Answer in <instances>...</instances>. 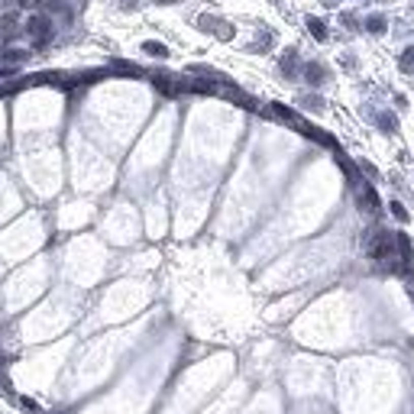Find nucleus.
<instances>
[{"label":"nucleus","instance_id":"obj_1","mask_svg":"<svg viewBox=\"0 0 414 414\" xmlns=\"http://www.w3.org/2000/svg\"><path fill=\"white\" fill-rule=\"evenodd\" d=\"M26 33L36 39V46H46L52 39V16L49 13H33L29 23H26Z\"/></svg>","mask_w":414,"mask_h":414},{"label":"nucleus","instance_id":"obj_2","mask_svg":"<svg viewBox=\"0 0 414 414\" xmlns=\"http://www.w3.org/2000/svg\"><path fill=\"white\" fill-rule=\"evenodd\" d=\"M198 29H201V33H214L217 39H233V33H236L227 20L210 16V13H201V16H198Z\"/></svg>","mask_w":414,"mask_h":414},{"label":"nucleus","instance_id":"obj_3","mask_svg":"<svg viewBox=\"0 0 414 414\" xmlns=\"http://www.w3.org/2000/svg\"><path fill=\"white\" fill-rule=\"evenodd\" d=\"M278 68H281V75H285L288 81L301 75V58H298V49H285V52H281V58H278Z\"/></svg>","mask_w":414,"mask_h":414},{"label":"nucleus","instance_id":"obj_4","mask_svg":"<svg viewBox=\"0 0 414 414\" xmlns=\"http://www.w3.org/2000/svg\"><path fill=\"white\" fill-rule=\"evenodd\" d=\"M301 78H304L311 87H321L324 81H327V68H324L321 61H307V65L301 68Z\"/></svg>","mask_w":414,"mask_h":414},{"label":"nucleus","instance_id":"obj_5","mask_svg":"<svg viewBox=\"0 0 414 414\" xmlns=\"http://www.w3.org/2000/svg\"><path fill=\"white\" fill-rule=\"evenodd\" d=\"M363 29L372 33V36H382V33L389 29V20H385L382 13H372V16H366V20H363Z\"/></svg>","mask_w":414,"mask_h":414},{"label":"nucleus","instance_id":"obj_6","mask_svg":"<svg viewBox=\"0 0 414 414\" xmlns=\"http://www.w3.org/2000/svg\"><path fill=\"white\" fill-rule=\"evenodd\" d=\"M359 204H363V210H378V195H375V188L372 184H363V191H359Z\"/></svg>","mask_w":414,"mask_h":414},{"label":"nucleus","instance_id":"obj_7","mask_svg":"<svg viewBox=\"0 0 414 414\" xmlns=\"http://www.w3.org/2000/svg\"><path fill=\"white\" fill-rule=\"evenodd\" d=\"M304 23H307V33H311L317 42H327V23H324V20H317V16H307Z\"/></svg>","mask_w":414,"mask_h":414},{"label":"nucleus","instance_id":"obj_8","mask_svg":"<svg viewBox=\"0 0 414 414\" xmlns=\"http://www.w3.org/2000/svg\"><path fill=\"white\" fill-rule=\"evenodd\" d=\"M143 52H146V55H152V58H169V46L158 42V39H146L143 42Z\"/></svg>","mask_w":414,"mask_h":414},{"label":"nucleus","instance_id":"obj_9","mask_svg":"<svg viewBox=\"0 0 414 414\" xmlns=\"http://www.w3.org/2000/svg\"><path fill=\"white\" fill-rule=\"evenodd\" d=\"M26 58H29V52H23V49H7V52H4V61H7V65H23Z\"/></svg>","mask_w":414,"mask_h":414},{"label":"nucleus","instance_id":"obj_10","mask_svg":"<svg viewBox=\"0 0 414 414\" xmlns=\"http://www.w3.org/2000/svg\"><path fill=\"white\" fill-rule=\"evenodd\" d=\"M389 210H392V217L398 220V224H408V210H404V204H401L398 198H392V201H389Z\"/></svg>","mask_w":414,"mask_h":414},{"label":"nucleus","instance_id":"obj_11","mask_svg":"<svg viewBox=\"0 0 414 414\" xmlns=\"http://www.w3.org/2000/svg\"><path fill=\"white\" fill-rule=\"evenodd\" d=\"M378 130H382V133H395V130H398V123H395V113H378Z\"/></svg>","mask_w":414,"mask_h":414},{"label":"nucleus","instance_id":"obj_12","mask_svg":"<svg viewBox=\"0 0 414 414\" xmlns=\"http://www.w3.org/2000/svg\"><path fill=\"white\" fill-rule=\"evenodd\" d=\"M398 65H401V72H408V75H414V46H408V49L401 52Z\"/></svg>","mask_w":414,"mask_h":414},{"label":"nucleus","instance_id":"obj_13","mask_svg":"<svg viewBox=\"0 0 414 414\" xmlns=\"http://www.w3.org/2000/svg\"><path fill=\"white\" fill-rule=\"evenodd\" d=\"M301 107L321 113V110H324V98H321V94H307V98H301Z\"/></svg>","mask_w":414,"mask_h":414},{"label":"nucleus","instance_id":"obj_14","mask_svg":"<svg viewBox=\"0 0 414 414\" xmlns=\"http://www.w3.org/2000/svg\"><path fill=\"white\" fill-rule=\"evenodd\" d=\"M20 404H23V411H29V414H39V404L33 401V398H26V395L20 398Z\"/></svg>","mask_w":414,"mask_h":414},{"label":"nucleus","instance_id":"obj_15","mask_svg":"<svg viewBox=\"0 0 414 414\" xmlns=\"http://www.w3.org/2000/svg\"><path fill=\"white\" fill-rule=\"evenodd\" d=\"M359 169H363V172L369 175V178H378V169H375L372 162H359Z\"/></svg>","mask_w":414,"mask_h":414},{"label":"nucleus","instance_id":"obj_16","mask_svg":"<svg viewBox=\"0 0 414 414\" xmlns=\"http://www.w3.org/2000/svg\"><path fill=\"white\" fill-rule=\"evenodd\" d=\"M158 7H175V4H181V0H155Z\"/></svg>","mask_w":414,"mask_h":414},{"label":"nucleus","instance_id":"obj_17","mask_svg":"<svg viewBox=\"0 0 414 414\" xmlns=\"http://www.w3.org/2000/svg\"><path fill=\"white\" fill-rule=\"evenodd\" d=\"M324 4H327V7H333V4H340V0H324Z\"/></svg>","mask_w":414,"mask_h":414}]
</instances>
